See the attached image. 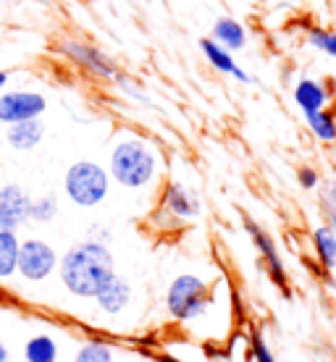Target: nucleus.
<instances>
[{"label": "nucleus", "instance_id": "obj_1", "mask_svg": "<svg viewBox=\"0 0 336 362\" xmlns=\"http://www.w3.org/2000/svg\"><path fill=\"white\" fill-rule=\"evenodd\" d=\"M113 276L116 260L110 255V247L90 239L71 245L58 260V279L76 299H95Z\"/></svg>", "mask_w": 336, "mask_h": 362}, {"label": "nucleus", "instance_id": "obj_2", "mask_svg": "<svg viewBox=\"0 0 336 362\" xmlns=\"http://www.w3.org/2000/svg\"><path fill=\"white\" fill-rule=\"evenodd\" d=\"M161 173V158L155 147L142 136L118 139L108 158V176L124 189H145Z\"/></svg>", "mask_w": 336, "mask_h": 362}, {"label": "nucleus", "instance_id": "obj_3", "mask_svg": "<svg viewBox=\"0 0 336 362\" xmlns=\"http://www.w3.org/2000/svg\"><path fill=\"white\" fill-rule=\"evenodd\" d=\"M64 192L76 208H98L110 192L108 168L98 160H74L64 173Z\"/></svg>", "mask_w": 336, "mask_h": 362}, {"label": "nucleus", "instance_id": "obj_4", "mask_svg": "<svg viewBox=\"0 0 336 362\" xmlns=\"http://www.w3.org/2000/svg\"><path fill=\"white\" fill-rule=\"evenodd\" d=\"M213 305L210 284L195 273H182L166 289V313L176 323H192L202 317Z\"/></svg>", "mask_w": 336, "mask_h": 362}, {"label": "nucleus", "instance_id": "obj_5", "mask_svg": "<svg viewBox=\"0 0 336 362\" xmlns=\"http://www.w3.org/2000/svg\"><path fill=\"white\" fill-rule=\"evenodd\" d=\"M58 260L61 255L55 252V247L45 239H24L21 250H18V271L16 276H21L29 284H42L53 273H58Z\"/></svg>", "mask_w": 336, "mask_h": 362}, {"label": "nucleus", "instance_id": "obj_6", "mask_svg": "<svg viewBox=\"0 0 336 362\" xmlns=\"http://www.w3.org/2000/svg\"><path fill=\"white\" fill-rule=\"evenodd\" d=\"M45 110H47V98L42 92L37 90L0 92V124H6V127L42 118Z\"/></svg>", "mask_w": 336, "mask_h": 362}, {"label": "nucleus", "instance_id": "obj_7", "mask_svg": "<svg viewBox=\"0 0 336 362\" xmlns=\"http://www.w3.org/2000/svg\"><path fill=\"white\" fill-rule=\"evenodd\" d=\"M58 53H64L74 66H79L87 74L98 76V79H113L118 74L116 61L110 55L103 53L100 47L79 42V40H61L58 42Z\"/></svg>", "mask_w": 336, "mask_h": 362}, {"label": "nucleus", "instance_id": "obj_8", "mask_svg": "<svg viewBox=\"0 0 336 362\" xmlns=\"http://www.w3.org/2000/svg\"><path fill=\"white\" fill-rule=\"evenodd\" d=\"M245 228L247 234H250V239L255 242V247H257L260 257H263V268L268 271L271 281L276 286L286 289V268H284V260L282 255H279V250H276V242L271 239V234L257 221H253V218H245Z\"/></svg>", "mask_w": 336, "mask_h": 362}, {"label": "nucleus", "instance_id": "obj_9", "mask_svg": "<svg viewBox=\"0 0 336 362\" xmlns=\"http://www.w3.org/2000/svg\"><path fill=\"white\" fill-rule=\"evenodd\" d=\"M32 197L21 184H3L0 187V223L6 231H18L29 221Z\"/></svg>", "mask_w": 336, "mask_h": 362}, {"label": "nucleus", "instance_id": "obj_10", "mask_svg": "<svg viewBox=\"0 0 336 362\" xmlns=\"http://www.w3.org/2000/svg\"><path fill=\"white\" fill-rule=\"evenodd\" d=\"M161 213L171 216L176 223L192 221L200 216V199L192 189H187L179 181H168L161 194Z\"/></svg>", "mask_w": 336, "mask_h": 362}, {"label": "nucleus", "instance_id": "obj_11", "mask_svg": "<svg viewBox=\"0 0 336 362\" xmlns=\"http://www.w3.org/2000/svg\"><path fill=\"white\" fill-rule=\"evenodd\" d=\"M132 299H134V291H132V284H129L124 276H113V279L103 286V291L95 297V305L100 310L103 315H110L116 317L121 313H127L129 305H132Z\"/></svg>", "mask_w": 336, "mask_h": 362}, {"label": "nucleus", "instance_id": "obj_12", "mask_svg": "<svg viewBox=\"0 0 336 362\" xmlns=\"http://www.w3.org/2000/svg\"><path fill=\"white\" fill-rule=\"evenodd\" d=\"M42 139H45V124L40 118L21 121V124H13V127L6 129V142L16 153H32L42 145Z\"/></svg>", "mask_w": 336, "mask_h": 362}, {"label": "nucleus", "instance_id": "obj_13", "mask_svg": "<svg viewBox=\"0 0 336 362\" xmlns=\"http://www.w3.org/2000/svg\"><path fill=\"white\" fill-rule=\"evenodd\" d=\"M200 47L202 53H205V58H208V64L216 69V71L226 74V76H234L236 82L242 84H250L253 79H250V74L245 71V69H239V64L234 61V53H228L226 47H221L219 42H213V40H200Z\"/></svg>", "mask_w": 336, "mask_h": 362}, {"label": "nucleus", "instance_id": "obj_14", "mask_svg": "<svg viewBox=\"0 0 336 362\" xmlns=\"http://www.w3.org/2000/svg\"><path fill=\"white\" fill-rule=\"evenodd\" d=\"M328 98H331V92L318 82V79H300V82L294 84V103H297V108L308 116V113H318V110H326L328 105Z\"/></svg>", "mask_w": 336, "mask_h": 362}, {"label": "nucleus", "instance_id": "obj_15", "mask_svg": "<svg viewBox=\"0 0 336 362\" xmlns=\"http://www.w3.org/2000/svg\"><path fill=\"white\" fill-rule=\"evenodd\" d=\"M213 42H219L221 47H226L228 53H236L247 45V29L231 16H221L213 21Z\"/></svg>", "mask_w": 336, "mask_h": 362}, {"label": "nucleus", "instance_id": "obj_16", "mask_svg": "<svg viewBox=\"0 0 336 362\" xmlns=\"http://www.w3.org/2000/svg\"><path fill=\"white\" fill-rule=\"evenodd\" d=\"M313 250L323 271H336V231L328 223L313 231Z\"/></svg>", "mask_w": 336, "mask_h": 362}, {"label": "nucleus", "instance_id": "obj_17", "mask_svg": "<svg viewBox=\"0 0 336 362\" xmlns=\"http://www.w3.org/2000/svg\"><path fill=\"white\" fill-rule=\"evenodd\" d=\"M21 239L16 231H0V281H8L18 271Z\"/></svg>", "mask_w": 336, "mask_h": 362}, {"label": "nucleus", "instance_id": "obj_18", "mask_svg": "<svg viewBox=\"0 0 336 362\" xmlns=\"http://www.w3.org/2000/svg\"><path fill=\"white\" fill-rule=\"evenodd\" d=\"M58 357H61V349L50 334H37L27 339V344H24L27 362H58Z\"/></svg>", "mask_w": 336, "mask_h": 362}, {"label": "nucleus", "instance_id": "obj_19", "mask_svg": "<svg viewBox=\"0 0 336 362\" xmlns=\"http://www.w3.org/2000/svg\"><path fill=\"white\" fill-rule=\"evenodd\" d=\"M305 121H308V129L313 132L315 139L326 142V145L328 142H336V116L328 108L318 110V113H308Z\"/></svg>", "mask_w": 336, "mask_h": 362}, {"label": "nucleus", "instance_id": "obj_20", "mask_svg": "<svg viewBox=\"0 0 336 362\" xmlns=\"http://www.w3.org/2000/svg\"><path fill=\"white\" fill-rule=\"evenodd\" d=\"M74 362H116V352L100 339H90L74 352Z\"/></svg>", "mask_w": 336, "mask_h": 362}, {"label": "nucleus", "instance_id": "obj_21", "mask_svg": "<svg viewBox=\"0 0 336 362\" xmlns=\"http://www.w3.org/2000/svg\"><path fill=\"white\" fill-rule=\"evenodd\" d=\"M55 216H58V197H55V194H40V197H32V205H29V221H35V223H50Z\"/></svg>", "mask_w": 336, "mask_h": 362}, {"label": "nucleus", "instance_id": "obj_22", "mask_svg": "<svg viewBox=\"0 0 336 362\" xmlns=\"http://www.w3.org/2000/svg\"><path fill=\"white\" fill-rule=\"evenodd\" d=\"M308 45L320 50V53L331 55L336 58V32L334 29H320V27H313L308 32Z\"/></svg>", "mask_w": 336, "mask_h": 362}, {"label": "nucleus", "instance_id": "obj_23", "mask_svg": "<svg viewBox=\"0 0 336 362\" xmlns=\"http://www.w3.org/2000/svg\"><path fill=\"white\" fill-rule=\"evenodd\" d=\"M113 82H116V87L124 95H129L132 100H137V103H147V95L142 92V87L139 84H134V79H129V76H124V74L118 71L116 76H113Z\"/></svg>", "mask_w": 336, "mask_h": 362}, {"label": "nucleus", "instance_id": "obj_24", "mask_svg": "<svg viewBox=\"0 0 336 362\" xmlns=\"http://www.w3.org/2000/svg\"><path fill=\"white\" fill-rule=\"evenodd\" d=\"M323 210L328 216V226L336 231V181H328L323 187Z\"/></svg>", "mask_w": 336, "mask_h": 362}, {"label": "nucleus", "instance_id": "obj_25", "mask_svg": "<svg viewBox=\"0 0 336 362\" xmlns=\"http://www.w3.org/2000/svg\"><path fill=\"white\" fill-rule=\"evenodd\" d=\"M250 352H253L255 362H279L276 357H273V352L268 349V344L263 341V336L260 334H255L253 339H250Z\"/></svg>", "mask_w": 336, "mask_h": 362}, {"label": "nucleus", "instance_id": "obj_26", "mask_svg": "<svg viewBox=\"0 0 336 362\" xmlns=\"http://www.w3.org/2000/svg\"><path fill=\"white\" fill-rule=\"evenodd\" d=\"M297 181H300L302 189H315L320 184V176L315 168H310V165H302L300 171H297Z\"/></svg>", "mask_w": 336, "mask_h": 362}, {"label": "nucleus", "instance_id": "obj_27", "mask_svg": "<svg viewBox=\"0 0 336 362\" xmlns=\"http://www.w3.org/2000/svg\"><path fill=\"white\" fill-rule=\"evenodd\" d=\"M87 239L90 242H98V245H110V239H113V231L108 226H103V223H92L90 231H87Z\"/></svg>", "mask_w": 336, "mask_h": 362}, {"label": "nucleus", "instance_id": "obj_28", "mask_svg": "<svg viewBox=\"0 0 336 362\" xmlns=\"http://www.w3.org/2000/svg\"><path fill=\"white\" fill-rule=\"evenodd\" d=\"M0 362H11V349L3 339H0Z\"/></svg>", "mask_w": 336, "mask_h": 362}, {"label": "nucleus", "instance_id": "obj_29", "mask_svg": "<svg viewBox=\"0 0 336 362\" xmlns=\"http://www.w3.org/2000/svg\"><path fill=\"white\" fill-rule=\"evenodd\" d=\"M8 71H0V92H3V87H6V84H8Z\"/></svg>", "mask_w": 336, "mask_h": 362}, {"label": "nucleus", "instance_id": "obj_30", "mask_svg": "<svg viewBox=\"0 0 336 362\" xmlns=\"http://www.w3.org/2000/svg\"><path fill=\"white\" fill-rule=\"evenodd\" d=\"M161 362H176V360H173V357H163Z\"/></svg>", "mask_w": 336, "mask_h": 362}, {"label": "nucleus", "instance_id": "obj_31", "mask_svg": "<svg viewBox=\"0 0 336 362\" xmlns=\"http://www.w3.org/2000/svg\"><path fill=\"white\" fill-rule=\"evenodd\" d=\"M0 231H6V228H3V223H0Z\"/></svg>", "mask_w": 336, "mask_h": 362}, {"label": "nucleus", "instance_id": "obj_32", "mask_svg": "<svg viewBox=\"0 0 336 362\" xmlns=\"http://www.w3.org/2000/svg\"><path fill=\"white\" fill-rule=\"evenodd\" d=\"M127 362H137V360H127Z\"/></svg>", "mask_w": 336, "mask_h": 362}]
</instances>
